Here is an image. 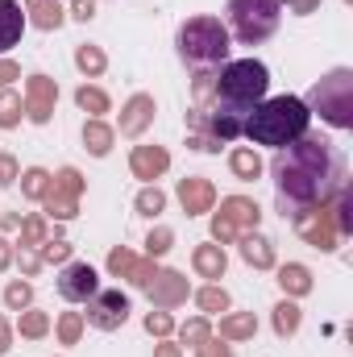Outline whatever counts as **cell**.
Listing matches in <instances>:
<instances>
[{"mask_svg": "<svg viewBox=\"0 0 353 357\" xmlns=\"http://www.w3.org/2000/svg\"><path fill=\"white\" fill-rule=\"evenodd\" d=\"M274 191L283 216H303L312 204H324L341 187V158L320 137H299L274 154Z\"/></svg>", "mask_w": 353, "mask_h": 357, "instance_id": "1", "label": "cell"}, {"mask_svg": "<svg viewBox=\"0 0 353 357\" xmlns=\"http://www.w3.org/2000/svg\"><path fill=\"white\" fill-rule=\"evenodd\" d=\"M308 125H312L308 100H299V96H274V100H262V104L246 116L241 137H250L254 146H274V150H283V146L308 137Z\"/></svg>", "mask_w": 353, "mask_h": 357, "instance_id": "2", "label": "cell"}, {"mask_svg": "<svg viewBox=\"0 0 353 357\" xmlns=\"http://www.w3.org/2000/svg\"><path fill=\"white\" fill-rule=\"evenodd\" d=\"M266 88H270V71H266L258 59L225 63V71L216 79V112H229V116H241L246 121L266 100Z\"/></svg>", "mask_w": 353, "mask_h": 357, "instance_id": "3", "label": "cell"}, {"mask_svg": "<svg viewBox=\"0 0 353 357\" xmlns=\"http://www.w3.org/2000/svg\"><path fill=\"white\" fill-rule=\"evenodd\" d=\"M179 54L187 67H220L229 59V29L216 17H191L179 25Z\"/></svg>", "mask_w": 353, "mask_h": 357, "instance_id": "4", "label": "cell"}, {"mask_svg": "<svg viewBox=\"0 0 353 357\" xmlns=\"http://www.w3.org/2000/svg\"><path fill=\"white\" fill-rule=\"evenodd\" d=\"M229 33L241 42V46H258L266 42L274 29H278V21H283V4L278 0H229Z\"/></svg>", "mask_w": 353, "mask_h": 357, "instance_id": "5", "label": "cell"}, {"mask_svg": "<svg viewBox=\"0 0 353 357\" xmlns=\"http://www.w3.org/2000/svg\"><path fill=\"white\" fill-rule=\"evenodd\" d=\"M312 104L320 108V116L337 129L353 125V75L350 71H333L329 79H320L312 91Z\"/></svg>", "mask_w": 353, "mask_h": 357, "instance_id": "6", "label": "cell"}, {"mask_svg": "<svg viewBox=\"0 0 353 357\" xmlns=\"http://www.w3.org/2000/svg\"><path fill=\"white\" fill-rule=\"evenodd\" d=\"M129 316V299L121 291H96L88 299V324L96 328H121Z\"/></svg>", "mask_w": 353, "mask_h": 357, "instance_id": "7", "label": "cell"}, {"mask_svg": "<svg viewBox=\"0 0 353 357\" xmlns=\"http://www.w3.org/2000/svg\"><path fill=\"white\" fill-rule=\"evenodd\" d=\"M96 291H100V278H96V270L88 262H71L59 274V295L71 299V303H88Z\"/></svg>", "mask_w": 353, "mask_h": 357, "instance_id": "8", "label": "cell"}, {"mask_svg": "<svg viewBox=\"0 0 353 357\" xmlns=\"http://www.w3.org/2000/svg\"><path fill=\"white\" fill-rule=\"evenodd\" d=\"M225 208H229V212L216 216V237H220V241L233 237L237 225H258V208H254V204H246V199H229Z\"/></svg>", "mask_w": 353, "mask_h": 357, "instance_id": "9", "label": "cell"}, {"mask_svg": "<svg viewBox=\"0 0 353 357\" xmlns=\"http://www.w3.org/2000/svg\"><path fill=\"white\" fill-rule=\"evenodd\" d=\"M21 29H25L21 4H17V0H0V54L21 42Z\"/></svg>", "mask_w": 353, "mask_h": 357, "instance_id": "10", "label": "cell"}, {"mask_svg": "<svg viewBox=\"0 0 353 357\" xmlns=\"http://www.w3.org/2000/svg\"><path fill=\"white\" fill-rule=\"evenodd\" d=\"M50 100H54V88H50V79L33 75V79H29V116H33L38 125L50 116Z\"/></svg>", "mask_w": 353, "mask_h": 357, "instance_id": "11", "label": "cell"}, {"mask_svg": "<svg viewBox=\"0 0 353 357\" xmlns=\"http://www.w3.org/2000/svg\"><path fill=\"white\" fill-rule=\"evenodd\" d=\"M179 195H183L187 212H204V208H208V199H212V187H208V183H200V178H187V183L179 187Z\"/></svg>", "mask_w": 353, "mask_h": 357, "instance_id": "12", "label": "cell"}, {"mask_svg": "<svg viewBox=\"0 0 353 357\" xmlns=\"http://www.w3.org/2000/svg\"><path fill=\"white\" fill-rule=\"evenodd\" d=\"M59 178H63V195H50V208H54V216H71V208H75L71 195L80 191V175L75 171H63Z\"/></svg>", "mask_w": 353, "mask_h": 357, "instance_id": "13", "label": "cell"}, {"mask_svg": "<svg viewBox=\"0 0 353 357\" xmlns=\"http://www.w3.org/2000/svg\"><path fill=\"white\" fill-rule=\"evenodd\" d=\"M133 171L146 175V178H154L158 171H167V154H163V150H137V154H133Z\"/></svg>", "mask_w": 353, "mask_h": 357, "instance_id": "14", "label": "cell"}, {"mask_svg": "<svg viewBox=\"0 0 353 357\" xmlns=\"http://www.w3.org/2000/svg\"><path fill=\"white\" fill-rule=\"evenodd\" d=\"M29 13H33V21H38L42 29H54V25L63 21V8H59V4H46V0H29Z\"/></svg>", "mask_w": 353, "mask_h": 357, "instance_id": "15", "label": "cell"}, {"mask_svg": "<svg viewBox=\"0 0 353 357\" xmlns=\"http://www.w3.org/2000/svg\"><path fill=\"white\" fill-rule=\"evenodd\" d=\"M278 282H283V291H295V295H303V291L312 287L303 266H283V270H278Z\"/></svg>", "mask_w": 353, "mask_h": 357, "instance_id": "16", "label": "cell"}, {"mask_svg": "<svg viewBox=\"0 0 353 357\" xmlns=\"http://www.w3.org/2000/svg\"><path fill=\"white\" fill-rule=\"evenodd\" d=\"M146 116H150V100H146V96H137V100L129 104V116H125V125H121V129H125V133H137V129L146 125Z\"/></svg>", "mask_w": 353, "mask_h": 357, "instance_id": "17", "label": "cell"}, {"mask_svg": "<svg viewBox=\"0 0 353 357\" xmlns=\"http://www.w3.org/2000/svg\"><path fill=\"white\" fill-rule=\"evenodd\" d=\"M195 266L204 270L208 278H220V270H225V254H216V250H195Z\"/></svg>", "mask_w": 353, "mask_h": 357, "instance_id": "18", "label": "cell"}, {"mask_svg": "<svg viewBox=\"0 0 353 357\" xmlns=\"http://www.w3.org/2000/svg\"><path fill=\"white\" fill-rule=\"evenodd\" d=\"M233 171H237L241 178H258L262 162H258V158H254L250 150H237V154H233Z\"/></svg>", "mask_w": 353, "mask_h": 357, "instance_id": "19", "label": "cell"}, {"mask_svg": "<svg viewBox=\"0 0 353 357\" xmlns=\"http://www.w3.org/2000/svg\"><path fill=\"white\" fill-rule=\"evenodd\" d=\"M241 254H246V262L270 266V250H266V241H258V237H246V241H241Z\"/></svg>", "mask_w": 353, "mask_h": 357, "instance_id": "20", "label": "cell"}, {"mask_svg": "<svg viewBox=\"0 0 353 357\" xmlns=\"http://www.w3.org/2000/svg\"><path fill=\"white\" fill-rule=\"evenodd\" d=\"M295 324H299V307H295V303H283L278 316H274V328L287 337V333H295Z\"/></svg>", "mask_w": 353, "mask_h": 357, "instance_id": "21", "label": "cell"}, {"mask_svg": "<svg viewBox=\"0 0 353 357\" xmlns=\"http://www.w3.org/2000/svg\"><path fill=\"white\" fill-rule=\"evenodd\" d=\"M179 295H183V287H179V274H163V291H158V303H175Z\"/></svg>", "mask_w": 353, "mask_h": 357, "instance_id": "22", "label": "cell"}, {"mask_svg": "<svg viewBox=\"0 0 353 357\" xmlns=\"http://www.w3.org/2000/svg\"><path fill=\"white\" fill-rule=\"evenodd\" d=\"M17 108H21V100H17L13 91H4V96H0V125H13V121H17Z\"/></svg>", "mask_w": 353, "mask_h": 357, "instance_id": "23", "label": "cell"}, {"mask_svg": "<svg viewBox=\"0 0 353 357\" xmlns=\"http://www.w3.org/2000/svg\"><path fill=\"white\" fill-rule=\"evenodd\" d=\"M88 142H91V154H108V129H100V125H88Z\"/></svg>", "mask_w": 353, "mask_h": 357, "instance_id": "24", "label": "cell"}, {"mask_svg": "<svg viewBox=\"0 0 353 357\" xmlns=\"http://www.w3.org/2000/svg\"><path fill=\"white\" fill-rule=\"evenodd\" d=\"M4 303H8V307H21V303H29V287H25V282H13V287L4 291Z\"/></svg>", "mask_w": 353, "mask_h": 357, "instance_id": "25", "label": "cell"}, {"mask_svg": "<svg viewBox=\"0 0 353 357\" xmlns=\"http://www.w3.org/2000/svg\"><path fill=\"white\" fill-rule=\"evenodd\" d=\"M220 333H225V337H246V333H254V320H250V316L229 320V324H220Z\"/></svg>", "mask_w": 353, "mask_h": 357, "instance_id": "26", "label": "cell"}, {"mask_svg": "<svg viewBox=\"0 0 353 357\" xmlns=\"http://www.w3.org/2000/svg\"><path fill=\"white\" fill-rule=\"evenodd\" d=\"M137 208H142L146 216H154V212L163 208V195H158V191H142V199H137Z\"/></svg>", "mask_w": 353, "mask_h": 357, "instance_id": "27", "label": "cell"}, {"mask_svg": "<svg viewBox=\"0 0 353 357\" xmlns=\"http://www.w3.org/2000/svg\"><path fill=\"white\" fill-rule=\"evenodd\" d=\"M200 303H204L208 312H216V307L225 312V303H229V299H225V291H204V295H200Z\"/></svg>", "mask_w": 353, "mask_h": 357, "instance_id": "28", "label": "cell"}, {"mask_svg": "<svg viewBox=\"0 0 353 357\" xmlns=\"http://www.w3.org/2000/svg\"><path fill=\"white\" fill-rule=\"evenodd\" d=\"M42 187H46V171H29L25 175V191L29 195H42Z\"/></svg>", "mask_w": 353, "mask_h": 357, "instance_id": "29", "label": "cell"}, {"mask_svg": "<svg viewBox=\"0 0 353 357\" xmlns=\"http://www.w3.org/2000/svg\"><path fill=\"white\" fill-rule=\"evenodd\" d=\"M21 333H29V337L46 333V316H25V320H21Z\"/></svg>", "mask_w": 353, "mask_h": 357, "instance_id": "30", "label": "cell"}, {"mask_svg": "<svg viewBox=\"0 0 353 357\" xmlns=\"http://www.w3.org/2000/svg\"><path fill=\"white\" fill-rule=\"evenodd\" d=\"M80 104H84V108H96V112H104V96H100V91H80Z\"/></svg>", "mask_w": 353, "mask_h": 357, "instance_id": "31", "label": "cell"}, {"mask_svg": "<svg viewBox=\"0 0 353 357\" xmlns=\"http://www.w3.org/2000/svg\"><path fill=\"white\" fill-rule=\"evenodd\" d=\"M80 67H91V71H100V67H104V59H100L96 50H88V46H84V50H80Z\"/></svg>", "mask_w": 353, "mask_h": 357, "instance_id": "32", "label": "cell"}, {"mask_svg": "<svg viewBox=\"0 0 353 357\" xmlns=\"http://www.w3.org/2000/svg\"><path fill=\"white\" fill-rule=\"evenodd\" d=\"M13 178H17V167H13V158H0V183L8 187Z\"/></svg>", "mask_w": 353, "mask_h": 357, "instance_id": "33", "label": "cell"}, {"mask_svg": "<svg viewBox=\"0 0 353 357\" xmlns=\"http://www.w3.org/2000/svg\"><path fill=\"white\" fill-rule=\"evenodd\" d=\"M146 328H150V333H167V328H171V320H167V316H150V320H146Z\"/></svg>", "mask_w": 353, "mask_h": 357, "instance_id": "34", "label": "cell"}, {"mask_svg": "<svg viewBox=\"0 0 353 357\" xmlns=\"http://www.w3.org/2000/svg\"><path fill=\"white\" fill-rule=\"evenodd\" d=\"M75 333H80V320H75V316H67V320H63V337H67V341H75Z\"/></svg>", "mask_w": 353, "mask_h": 357, "instance_id": "35", "label": "cell"}, {"mask_svg": "<svg viewBox=\"0 0 353 357\" xmlns=\"http://www.w3.org/2000/svg\"><path fill=\"white\" fill-rule=\"evenodd\" d=\"M167 241H171L167 233H158V237H150V254H163V250H167Z\"/></svg>", "mask_w": 353, "mask_h": 357, "instance_id": "36", "label": "cell"}, {"mask_svg": "<svg viewBox=\"0 0 353 357\" xmlns=\"http://www.w3.org/2000/svg\"><path fill=\"white\" fill-rule=\"evenodd\" d=\"M46 258H67V245H63V241H54V245H46Z\"/></svg>", "mask_w": 353, "mask_h": 357, "instance_id": "37", "label": "cell"}, {"mask_svg": "<svg viewBox=\"0 0 353 357\" xmlns=\"http://www.w3.org/2000/svg\"><path fill=\"white\" fill-rule=\"evenodd\" d=\"M75 17H80V21H88V17H91V0H80V4H75Z\"/></svg>", "mask_w": 353, "mask_h": 357, "instance_id": "38", "label": "cell"}, {"mask_svg": "<svg viewBox=\"0 0 353 357\" xmlns=\"http://www.w3.org/2000/svg\"><path fill=\"white\" fill-rule=\"evenodd\" d=\"M13 75H17V71H13V63H0V84H8Z\"/></svg>", "mask_w": 353, "mask_h": 357, "instance_id": "39", "label": "cell"}, {"mask_svg": "<svg viewBox=\"0 0 353 357\" xmlns=\"http://www.w3.org/2000/svg\"><path fill=\"white\" fill-rule=\"evenodd\" d=\"M4 349H8V328L0 324V354H4Z\"/></svg>", "mask_w": 353, "mask_h": 357, "instance_id": "40", "label": "cell"}, {"mask_svg": "<svg viewBox=\"0 0 353 357\" xmlns=\"http://www.w3.org/2000/svg\"><path fill=\"white\" fill-rule=\"evenodd\" d=\"M4 262H8V250H4V241H0V266H4Z\"/></svg>", "mask_w": 353, "mask_h": 357, "instance_id": "41", "label": "cell"}, {"mask_svg": "<svg viewBox=\"0 0 353 357\" xmlns=\"http://www.w3.org/2000/svg\"><path fill=\"white\" fill-rule=\"evenodd\" d=\"M158 357H179V354H175V349H171V345H167V349H163V354H158Z\"/></svg>", "mask_w": 353, "mask_h": 357, "instance_id": "42", "label": "cell"}]
</instances>
